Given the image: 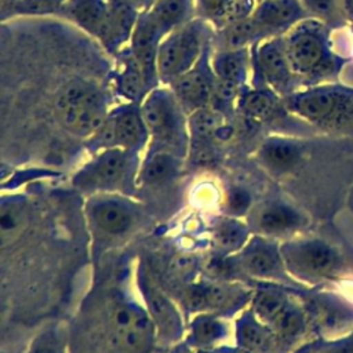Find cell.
<instances>
[{
	"label": "cell",
	"mask_w": 353,
	"mask_h": 353,
	"mask_svg": "<svg viewBox=\"0 0 353 353\" xmlns=\"http://www.w3.org/2000/svg\"><path fill=\"white\" fill-rule=\"evenodd\" d=\"M54 112L66 131L90 139L106 120L110 106L105 91L97 83L73 79L57 92Z\"/></svg>",
	"instance_id": "cell-1"
},
{
	"label": "cell",
	"mask_w": 353,
	"mask_h": 353,
	"mask_svg": "<svg viewBox=\"0 0 353 353\" xmlns=\"http://www.w3.org/2000/svg\"><path fill=\"white\" fill-rule=\"evenodd\" d=\"M141 112L149 132V145L182 156L189 145L188 114L168 85L150 90L141 102Z\"/></svg>",
	"instance_id": "cell-2"
},
{
	"label": "cell",
	"mask_w": 353,
	"mask_h": 353,
	"mask_svg": "<svg viewBox=\"0 0 353 353\" xmlns=\"http://www.w3.org/2000/svg\"><path fill=\"white\" fill-rule=\"evenodd\" d=\"M212 25L196 17L168 33L157 51V76L161 85H170L192 69L204 51L212 46Z\"/></svg>",
	"instance_id": "cell-3"
},
{
	"label": "cell",
	"mask_w": 353,
	"mask_h": 353,
	"mask_svg": "<svg viewBox=\"0 0 353 353\" xmlns=\"http://www.w3.org/2000/svg\"><path fill=\"white\" fill-rule=\"evenodd\" d=\"M88 141L98 152L108 148H120L138 153L149 143L141 103L121 102L110 108L106 120Z\"/></svg>",
	"instance_id": "cell-4"
},
{
	"label": "cell",
	"mask_w": 353,
	"mask_h": 353,
	"mask_svg": "<svg viewBox=\"0 0 353 353\" xmlns=\"http://www.w3.org/2000/svg\"><path fill=\"white\" fill-rule=\"evenodd\" d=\"M295 80L283 36L262 40L252 47V87H266L285 98L294 92Z\"/></svg>",
	"instance_id": "cell-5"
},
{
	"label": "cell",
	"mask_w": 353,
	"mask_h": 353,
	"mask_svg": "<svg viewBox=\"0 0 353 353\" xmlns=\"http://www.w3.org/2000/svg\"><path fill=\"white\" fill-rule=\"evenodd\" d=\"M320 21L303 19L284 36V46L296 77H312L323 70L328 50Z\"/></svg>",
	"instance_id": "cell-6"
},
{
	"label": "cell",
	"mask_w": 353,
	"mask_h": 353,
	"mask_svg": "<svg viewBox=\"0 0 353 353\" xmlns=\"http://www.w3.org/2000/svg\"><path fill=\"white\" fill-rule=\"evenodd\" d=\"M112 334L125 353H146L157 336L156 327L145 306L130 301H119L109 313Z\"/></svg>",
	"instance_id": "cell-7"
},
{
	"label": "cell",
	"mask_w": 353,
	"mask_h": 353,
	"mask_svg": "<svg viewBox=\"0 0 353 353\" xmlns=\"http://www.w3.org/2000/svg\"><path fill=\"white\" fill-rule=\"evenodd\" d=\"M349 92L339 87L317 85L294 91L284 98L285 108L312 123L335 121L350 108Z\"/></svg>",
	"instance_id": "cell-8"
},
{
	"label": "cell",
	"mask_w": 353,
	"mask_h": 353,
	"mask_svg": "<svg viewBox=\"0 0 353 353\" xmlns=\"http://www.w3.org/2000/svg\"><path fill=\"white\" fill-rule=\"evenodd\" d=\"M135 156L120 148L102 149L74 175L73 183L84 190L117 188L131 172Z\"/></svg>",
	"instance_id": "cell-9"
},
{
	"label": "cell",
	"mask_w": 353,
	"mask_h": 353,
	"mask_svg": "<svg viewBox=\"0 0 353 353\" xmlns=\"http://www.w3.org/2000/svg\"><path fill=\"white\" fill-rule=\"evenodd\" d=\"M211 55L212 46L204 51L192 69L168 85L186 114L210 106L216 81V76L211 65Z\"/></svg>",
	"instance_id": "cell-10"
},
{
	"label": "cell",
	"mask_w": 353,
	"mask_h": 353,
	"mask_svg": "<svg viewBox=\"0 0 353 353\" xmlns=\"http://www.w3.org/2000/svg\"><path fill=\"white\" fill-rule=\"evenodd\" d=\"M284 266L301 276H323L335 269V251L319 240H298L280 248Z\"/></svg>",
	"instance_id": "cell-11"
},
{
	"label": "cell",
	"mask_w": 353,
	"mask_h": 353,
	"mask_svg": "<svg viewBox=\"0 0 353 353\" xmlns=\"http://www.w3.org/2000/svg\"><path fill=\"white\" fill-rule=\"evenodd\" d=\"M306 17L301 0H258L250 14L262 40L284 36Z\"/></svg>",
	"instance_id": "cell-12"
},
{
	"label": "cell",
	"mask_w": 353,
	"mask_h": 353,
	"mask_svg": "<svg viewBox=\"0 0 353 353\" xmlns=\"http://www.w3.org/2000/svg\"><path fill=\"white\" fill-rule=\"evenodd\" d=\"M252 313L279 335L294 332L302 321V314L288 302L283 292L274 288L256 291L252 298Z\"/></svg>",
	"instance_id": "cell-13"
},
{
	"label": "cell",
	"mask_w": 353,
	"mask_h": 353,
	"mask_svg": "<svg viewBox=\"0 0 353 353\" xmlns=\"http://www.w3.org/2000/svg\"><path fill=\"white\" fill-rule=\"evenodd\" d=\"M139 285L145 309L156 327L157 336L165 341L178 339L182 334V321L175 305L145 274L141 276Z\"/></svg>",
	"instance_id": "cell-14"
},
{
	"label": "cell",
	"mask_w": 353,
	"mask_h": 353,
	"mask_svg": "<svg viewBox=\"0 0 353 353\" xmlns=\"http://www.w3.org/2000/svg\"><path fill=\"white\" fill-rule=\"evenodd\" d=\"M116 68L113 74V90L121 102L141 103L150 91L146 83L143 69L128 44L116 55Z\"/></svg>",
	"instance_id": "cell-15"
},
{
	"label": "cell",
	"mask_w": 353,
	"mask_h": 353,
	"mask_svg": "<svg viewBox=\"0 0 353 353\" xmlns=\"http://www.w3.org/2000/svg\"><path fill=\"white\" fill-rule=\"evenodd\" d=\"M284 265L281 252L270 241L255 237L241 248L240 268L250 276L261 280L274 279Z\"/></svg>",
	"instance_id": "cell-16"
},
{
	"label": "cell",
	"mask_w": 353,
	"mask_h": 353,
	"mask_svg": "<svg viewBox=\"0 0 353 353\" xmlns=\"http://www.w3.org/2000/svg\"><path fill=\"white\" fill-rule=\"evenodd\" d=\"M139 12L127 0H112L109 18L99 39V43L109 54L116 55L130 43Z\"/></svg>",
	"instance_id": "cell-17"
},
{
	"label": "cell",
	"mask_w": 353,
	"mask_h": 353,
	"mask_svg": "<svg viewBox=\"0 0 353 353\" xmlns=\"http://www.w3.org/2000/svg\"><path fill=\"white\" fill-rule=\"evenodd\" d=\"M110 6L112 0H66L61 12L99 41L109 18Z\"/></svg>",
	"instance_id": "cell-18"
},
{
	"label": "cell",
	"mask_w": 353,
	"mask_h": 353,
	"mask_svg": "<svg viewBox=\"0 0 353 353\" xmlns=\"http://www.w3.org/2000/svg\"><path fill=\"white\" fill-rule=\"evenodd\" d=\"M211 65L216 79L247 87L252 74V48L212 51Z\"/></svg>",
	"instance_id": "cell-19"
},
{
	"label": "cell",
	"mask_w": 353,
	"mask_h": 353,
	"mask_svg": "<svg viewBox=\"0 0 353 353\" xmlns=\"http://www.w3.org/2000/svg\"><path fill=\"white\" fill-rule=\"evenodd\" d=\"M143 12L163 34V39L197 17L196 0H157Z\"/></svg>",
	"instance_id": "cell-20"
},
{
	"label": "cell",
	"mask_w": 353,
	"mask_h": 353,
	"mask_svg": "<svg viewBox=\"0 0 353 353\" xmlns=\"http://www.w3.org/2000/svg\"><path fill=\"white\" fill-rule=\"evenodd\" d=\"M94 223L108 234H121L132 223V212L128 204L116 197H98L90 205Z\"/></svg>",
	"instance_id": "cell-21"
},
{
	"label": "cell",
	"mask_w": 353,
	"mask_h": 353,
	"mask_svg": "<svg viewBox=\"0 0 353 353\" xmlns=\"http://www.w3.org/2000/svg\"><path fill=\"white\" fill-rule=\"evenodd\" d=\"M239 294V290L225 284L193 285L185 292V305L199 313L223 310L234 305Z\"/></svg>",
	"instance_id": "cell-22"
},
{
	"label": "cell",
	"mask_w": 353,
	"mask_h": 353,
	"mask_svg": "<svg viewBox=\"0 0 353 353\" xmlns=\"http://www.w3.org/2000/svg\"><path fill=\"white\" fill-rule=\"evenodd\" d=\"M236 341L239 347L251 353H265L272 347L274 332L252 312L240 316L236 323Z\"/></svg>",
	"instance_id": "cell-23"
},
{
	"label": "cell",
	"mask_w": 353,
	"mask_h": 353,
	"mask_svg": "<svg viewBox=\"0 0 353 353\" xmlns=\"http://www.w3.org/2000/svg\"><path fill=\"white\" fill-rule=\"evenodd\" d=\"M259 41H262V37L248 15L219 28L214 33L212 43L216 44V50H240L252 48Z\"/></svg>",
	"instance_id": "cell-24"
},
{
	"label": "cell",
	"mask_w": 353,
	"mask_h": 353,
	"mask_svg": "<svg viewBox=\"0 0 353 353\" xmlns=\"http://www.w3.org/2000/svg\"><path fill=\"white\" fill-rule=\"evenodd\" d=\"M299 154L301 150L292 141L270 137L259 146L256 159L270 171H285L298 161Z\"/></svg>",
	"instance_id": "cell-25"
},
{
	"label": "cell",
	"mask_w": 353,
	"mask_h": 353,
	"mask_svg": "<svg viewBox=\"0 0 353 353\" xmlns=\"http://www.w3.org/2000/svg\"><path fill=\"white\" fill-rule=\"evenodd\" d=\"M188 131L192 143H211L214 138L223 137L225 116L211 106L197 109L188 114Z\"/></svg>",
	"instance_id": "cell-26"
},
{
	"label": "cell",
	"mask_w": 353,
	"mask_h": 353,
	"mask_svg": "<svg viewBox=\"0 0 353 353\" xmlns=\"http://www.w3.org/2000/svg\"><path fill=\"white\" fill-rule=\"evenodd\" d=\"M237 108L254 121L270 119L279 108V95L266 87H245L240 95Z\"/></svg>",
	"instance_id": "cell-27"
},
{
	"label": "cell",
	"mask_w": 353,
	"mask_h": 353,
	"mask_svg": "<svg viewBox=\"0 0 353 353\" xmlns=\"http://www.w3.org/2000/svg\"><path fill=\"white\" fill-rule=\"evenodd\" d=\"M301 223L299 214L290 205L272 203L262 207L256 214V228L261 233L276 236L295 229Z\"/></svg>",
	"instance_id": "cell-28"
},
{
	"label": "cell",
	"mask_w": 353,
	"mask_h": 353,
	"mask_svg": "<svg viewBox=\"0 0 353 353\" xmlns=\"http://www.w3.org/2000/svg\"><path fill=\"white\" fill-rule=\"evenodd\" d=\"M248 234L250 230L247 225L236 216L219 219V222L214 226L212 233L215 244L226 252L241 250L250 240Z\"/></svg>",
	"instance_id": "cell-29"
},
{
	"label": "cell",
	"mask_w": 353,
	"mask_h": 353,
	"mask_svg": "<svg viewBox=\"0 0 353 353\" xmlns=\"http://www.w3.org/2000/svg\"><path fill=\"white\" fill-rule=\"evenodd\" d=\"M228 335L226 324L212 314H199L190 325V341L197 347H211Z\"/></svg>",
	"instance_id": "cell-30"
},
{
	"label": "cell",
	"mask_w": 353,
	"mask_h": 353,
	"mask_svg": "<svg viewBox=\"0 0 353 353\" xmlns=\"http://www.w3.org/2000/svg\"><path fill=\"white\" fill-rule=\"evenodd\" d=\"M178 157L179 156L167 150L150 149L141 168L142 179L148 183H159L167 181L176 171Z\"/></svg>",
	"instance_id": "cell-31"
},
{
	"label": "cell",
	"mask_w": 353,
	"mask_h": 353,
	"mask_svg": "<svg viewBox=\"0 0 353 353\" xmlns=\"http://www.w3.org/2000/svg\"><path fill=\"white\" fill-rule=\"evenodd\" d=\"M26 223V212L23 204L14 199L1 203V216H0V232H1V245L12 243L19 234Z\"/></svg>",
	"instance_id": "cell-32"
},
{
	"label": "cell",
	"mask_w": 353,
	"mask_h": 353,
	"mask_svg": "<svg viewBox=\"0 0 353 353\" xmlns=\"http://www.w3.org/2000/svg\"><path fill=\"white\" fill-rule=\"evenodd\" d=\"M245 87L234 84L232 81L216 79L210 106L223 116L229 114L239 103L240 95Z\"/></svg>",
	"instance_id": "cell-33"
},
{
	"label": "cell",
	"mask_w": 353,
	"mask_h": 353,
	"mask_svg": "<svg viewBox=\"0 0 353 353\" xmlns=\"http://www.w3.org/2000/svg\"><path fill=\"white\" fill-rule=\"evenodd\" d=\"M307 15L320 22L336 21L346 11L345 0H301Z\"/></svg>",
	"instance_id": "cell-34"
},
{
	"label": "cell",
	"mask_w": 353,
	"mask_h": 353,
	"mask_svg": "<svg viewBox=\"0 0 353 353\" xmlns=\"http://www.w3.org/2000/svg\"><path fill=\"white\" fill-rule=\"evenodd\" d=\"M226 0H196L197 17L208 21L218 29L223 25Z\"/></svg>",
	"instance_id": "cell-35"
},
{
	"label": "cell",
	"mask_w": 353,
	"mask_h": 353,
	"mask_svg": "<svg viewBox=\"0 0 353 353\" xmlns=\"http://www.w3.org/2000/svg\"><path fill=\"white\" fill-rule=\"evenodd\" d=\"M250 205H251V196L243 188L234 186L226 193L225 208H226V212L229 214V216L239 218L240 215L247 212Z\"/></svg>",
	"instance_id": "cell-36"
},
{
	"label": "cell",
	"mask_w": 353,
	"mask_h": 353,
	"mask_svg": "<svg viewBox=\"0 0 353 353\" xmlns=\"http://www.w3.org/2000/svg\"><path fill=\"white\" fill-rule=\"evenodd\" d=\"M28 353H65L61 339L54 331H46L30 345Z\"/></svg>",
	"instance_id": "cell-37"
},
{
	"label": "cell",
	"mask_w": 353,
	"mask_h": 353,
	"mask_svg": "<svg viewBox=\"0 0 353 353\" xmlns=\"http://www.w3.org/2000/svg\"><path fill=\"white\" fill-rule=\"evenodd\" d=\"M66 0H19V7L26 12L61 11Z\"/></svg>",
	"instance_id": "cell-38"
},
{
	"label": "cell",
	"mask_w": 353,
	"mask_h": 353,
	"mask_svg": "<svg viewBox=\"0 0 353 353\" xmlns=\"http://www.w3.org/2000/svg\"><path fill=\"white\" fill-rule=\"evenodd\" d=\"M128 3H131L135 8H138L139 11H145L148 10L153 3H156L157 0H127Z\"/></svg>",
	"instance_id": "cell-39"
},
{
	"label": "cell",
	"mask_w": 353,
	"mask_h": 353,
	"mask_svg": "<svg viewBox=\"0 0 353 353\" xmlns=\"http://www.w3.org/2000/svg\"><path fill=\"white\" fill-rule=\"evenodd\" d=\"M208 353H251L248 350H244L241 347H219V349H215V350H211Z\"/></svg>",
	"instance_id": "cell-40"
},
{
	"label": "cell",
	"mask_w": 353,
	"mask_h": 353,
	"mask_svg": "<svg viewBox=\"0 0 353 353\" xmlns=\"http://www.w3.org/2000/svg\"><path fill=\"white\" fill-rule=\"evenodd\" d=\"M330 353H353V343L338 346V347L332 349Z\"/></svg>",
	"instance_id": "cell-41"
},
{
	"label": "cell",
	"mask_w": 353,
	"mask_h": 353,
	"mask_svg": "<svg viewBox=\"0 0 353 353\" xmlns=\"http://www.w3.org/2000/svg\"><path fill=\"white\" fill-rule=\"evenodd\" d=\"M345 7L346 11L353 17V0H345Z\"/></svg>",
	"instance_id": "cell-42"
}]
</instances>
